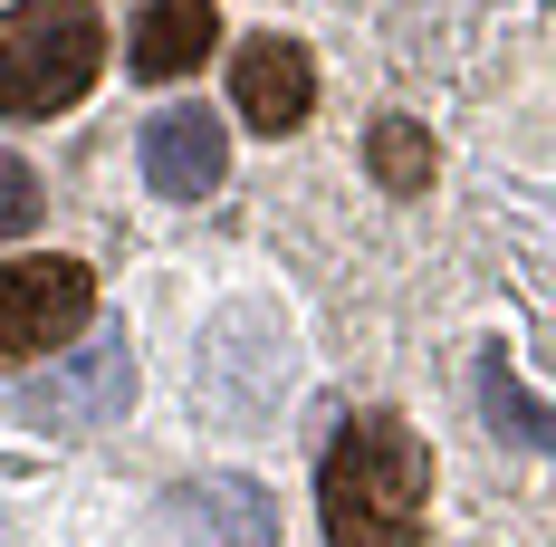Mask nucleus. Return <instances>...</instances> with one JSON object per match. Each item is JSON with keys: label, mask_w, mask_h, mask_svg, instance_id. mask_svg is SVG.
Instances as JSON below:
<instances>
[{"label": "nucleus", "mask_w": 556, "mask_h": 547, "mask_svg": "<svg viewBox=\"0 0 556 547\" xmlns=\"http://www.w3.org/2000/svg\"><path fill=\"white\" fill-rule=\"evenodd\" d=\"M422 490H432V451L413 442V423L355 413L317 471L327 547H422Z\"/></svg>", "instance_id": "1"}, {"label": "nucleus", "mask_w": 556, "mask_h": 547, "mask_svg": "<svg viewBox=\"0 0 556 547\" xmlns=\"http://www.w3.org/2000/svg\"><path fill=\"white\" fill-rule=\"evenodd\" d=\"M106 67V20L87 0H20L0 10V115L39 125V115L77 107Z\"/></svg>", "instance_id": "2"}, {"label": "nucleus", "mask_w": 556, "mask_h": 547, "mask_svg": "<svg viewBox=\"0 0 556 547\" xmlns=\"http://www.w3.org/2000/svg\"><path fill=\"white\" fill-rule=\"evenodd\" d=\"M87 308H97L87 260H0V365L49 356L58 336L87 327Z\"/></svg>", "instance_id": "3"}, {"label": "nucleus", "mask_w": 556, "mask_h": 547, "mask_svg": "<svg viewBox=\"0 0 556 547\" xmlns=\"http://www.w3.org/2000/svg\"><path fill=\"white\" fill-rule=\"evenodd\" d=\"M135 403V356H125V336H87L77 356H58L49 375L29 384V413L39 423H115Z\"/></svg>", "instance_id": "4"}, {"label": "nucleus", "mask_w": 556, "mask_h": 547, "mask_svg": "<svg viewBox=\"0 0 556 547\" xmlns=\"http://www.w3.org/2000/svg\"><path fill=\"white\" fill-rule=\"evenodd\" d=\"M222 173H230V135H222L212 107H164L154 125H144V183H154V192L202 202Z\"/></svg>", "instance_id": "5"}, {"label": "nucleus", "mask_w": 556, "mask_h": 547, "mask_svg": "<svg viewBox=\"0 0 556 547\" xmlns=\"http://www.w3.org/2000/svg\"><path fill=\"white\" fill-rule=\"evenodd\" d=\"M230 107H240V125H260V135L307 125V107H317V67H307V49H298V39H250L240 67H230Z\"/></svg>", "instance_id": "6"}, {"label": "nucleus", "mask_w": 556, "mask_h": 547, "mask_svg": "<svg viewBox=\"0 0 556 547\" xmlns=\"http://www.w3.org/2000/svg\"><path fill=\"white\" fill-rule=\"evenodd\" d=\"M222 39V20H212V0H154L144 20H135V77H182V67H202Z\"/></svg>", "instance_id": "7"}, {"label": "nucleus", "mask_w": 556, "mask_h": 547, "mask_svg": "<svg viewBox=\"0 0 556 547\" xmlns=\"http://www.w3.org/2000/svg\"><path fill=\"white\" fill-rule=\"evenodd\" d=\"M182 519L212 547H278V509L250 490V481H202V490L182 499Z\"/></svg>", "instance_id": "8"}, {"label": "nucleus", "mask_w": 556, "mask_h": 547, "mask_svg": "<svg viewBox=\"0 0 556 547\" xmlns=\"http://www.w3.org/2000/svg\"><path fill=\"white\" fill-rule=\"evenodd\" d=\"M480 403H490V433L528 442V451H556V403H538L528 384L508 375V356H490V365H480Z\"/></svg>", "instance_id": "9"}, {"label": "nucleus", "mask_w": 556, "mask_h": 547, "mask_svg": "<svg viewBox=\"0 0 556 547\" xmlns=\"http://www.w3.org/2000/svg\"><path fill=\"white\" fill-rule=\"evenodd\" d=\"M365 154H375V183H384V192H432V135H422L413 115H375Z\"/></svg>", "instance_id": "10"}, {"label": "nucleus", "mask_w": 556, "mask_h": 547, "mask_svg": "<svg viewBox=\"0 0 556 547\" xmlns=\"http://www.w3.org/2000/svg\"><path fill=\"white\" fill-rule=\"evenodd\" d=\"M29 221H39V173L20 154H0V240H20Z\"/></svg>", "instance_id": "11"}]
</instances>
